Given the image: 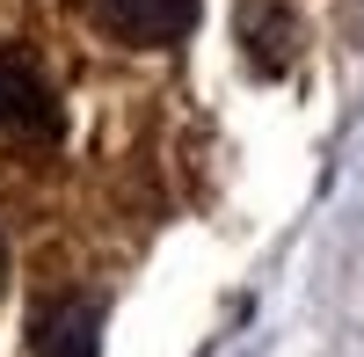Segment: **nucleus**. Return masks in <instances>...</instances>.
Masks as SVG:
<instances>
[{"label": "nucleus", "instance_id": "nucleus-1", "mask_svg": "<svg viewBox=\"0 0 364 357\" xmlns=\"http://www.w3.org/2000/svg\"><path fill=\"white\" fill-rule=\"evenodd\" d=\"M58 124H66V117H58L44 73L29 66V58L0 51V132H15V139H58Z\"/></svg>", "mask_w": 364, "mask_h": 357}, {"label": "nucleus", "instance_id": "nucleus-2", "mask_svg": "<svg viewBox=\"0 0 364 357\" xmlns=\"http://www.w3.org/2000/svg\"><path fill=\"white\" fill-rule=\"evenodd\" d=\"M29 350H37V357H95L102 350V307L87 299V292H66V299L37 307Z\"/></svg>", "mask_w": 364, "mask_h": 357}, {"label": "nucleus", "instance_id": "nucleus-3", "mask_svg": "<svg viewBox=\"0 0 364 357\" xmlns=\"http://www.w3.org/2000/svg\"><path fill=\"white\" fill-rule=\"evenodd\" d=\"M95 22L124 44H175L197 29V0H95Z\"/></svg>", "mask_w": 364, "mask_h": 357}]
</instances>
